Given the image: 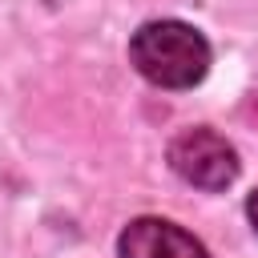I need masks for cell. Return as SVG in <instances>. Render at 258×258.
<instances>
[{
  "mask_svg": "<svg viewBox=\"0 0 258 258\" xmlns=\"http://www.w3.org/2000/svg\"><path fill=\"white\" fill-rule=\"evenodd\" d=\"M129 60L137 73L161 89H189L210 69V44L194 24L181 20H149L129 40Z\"/></svg>",
  "mask_w": 258,
  "mask_h": 258,
  "instance_id": "cell-1",
  "label": "cell"
},
{
  "mask_svg": "<svg viewBox=\"0 0 258 258\" xmlns=\"http://www.w3.org/2000/svg\"><path fill=\"white\" fill-rule=\"evenodd\" d=\"M169 165L181 181L198 189H226L238 177L234 145L214 129H185L169 141Z\"/></svg>",
  "mask_w": 258,
  "mask_h": 258,
  "instance_id": "cell-2",
  "label": "cell"
},
{
  "mask_svg": "<svg viewBox=\"0 0 258 258\" xmlns=\"http://www.w3.org/2000/svg\"><path fill=\"white\" fill-rule=\"evenodd\" d=\"M121 258H210L206 246L165 218H133L117 242Z\"/></svg>",
  "mask_w": 258,
  "mask_h": 258,
  "instance_id": "cell-3",
  "label": "cell"
},
{
  "mask_svg": "<svg viewBox=\"0 0 258 258\" xmlns=\"http://www.w3.org/2000/svg\"><path fill=\"white\" fill-rule=\"evenodd\" d=\"M246 214H250V222H254V230H258V189L250 194V202H246Z\"/></svg>",
  "mask_w": 258,
  "mask_h": 258,
  "instance_id": "cell-4",
  "label": "cell"
}]
</instances>
